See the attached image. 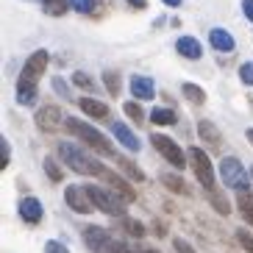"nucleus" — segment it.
<instances>
[{
	"instance_id": "f257e3e1",
	"label": "nucleus",
	"mask_w": 253,
	"mask_h": 253,
	"mask_svg": "<svg viewBox=\"0 0 253 253\" xmlns=\"http://www.w3.org/2000/svg\"><path fill=\"white\" fill-rule=\"evenodd\" d=\"M67 131H70L73 136H78L84 145H89L92 150H97V153H103V156H109V159L114 156L112 142L106 139V136L100 134L97 128H92L89 123H84V120H78V117H70V120H67Z\"/></svg>"
},
{
	"instance_id": "f03ea898",
	"label": "nucleus",
	"mask_w": 253,
	"mask_h": 253,
	"mask_svg": "<svg viewBox=\"0 0 253 253\" xmlns=\"http://www.w3.org/2000/svg\"><path fill=\"white\" fill-rule=\"evenodd\" d=\"M59 156H61V162L67 164L70 170H75L78 175H95L97 167H100V162L92 159L86 150H81L75 142H61L59 145Z\"/></svg>"
},
{
	"instance_id": "7ed1b4c3",
	"label": "nucleus",
	"mask_w": 253,
	"mask_h": 253,
	"mask_svg": "<svg viewBox=\"0 0 253 253\" xmlns=\"http://www.w3.org/2000/svg\"><path fill=\"white\" fill-rule=\"evenodd\" d=\"M86 192H89L95 209H100V211H106V214H112V217H123V214H126L123 195H114V192H109V189H103V186H97V184H89V186H86Z\"/></svg>"
},
{
	"instance_id": "20e7f679",
	"label": "nucleus",
	"mask_w": 253,
	"mask_h": 253,
	"mask_svg": "<svg viewBox=\"0 0 253 253\" xmlns=\"http://www.w3.org/2000/svg\"><path fill=\"white\" fill-rule=\"evenodd\" d=\"M220 178L225 181V186L237 189V192H245L251 189V178H248V170L242 167V162L234 156H225L220 162Z\"/></svg>"
},
{
	"instance_id": "39448f33",
	"label": "nucleus",
	"mask_w": 253,
	"mask_h": 253,
	"mask_svg": "<svg viewBox=\"0 0 253 253\" xmlns=\"http://www.w3.org/2000/svg\"><path fill=\"white\" fill-rule=\"evenodd\" d=\"M150 142H153V148L159 150V153H162L164 159H167V162L172 164V167H175V170H184L186 167V153L184 150L178 148V145H175V142L170 139V136H164V134H153L150 136Z\"/></svg>"
},
{
	"instance_id": "423d86ee",
	"label": "nucleus",
	"mask_w": 253,
	"mask_h": 253,
	"mask_svg": "<svg viewBox=\"0 0 253 253\" xmlns=\"http://www.w3.org/2000/svg\"><path fill=\"white\" fill-rule=\"evenodd\" d=\"M189 164H192V170H195V178L206 186V192H209V189H214V170H211V159H209L201 148H189Z\"/></svg>"
},
{
	"instance_id": "0eeeda50",
	"label": "nucleus",
	"mask_w": 253,
	"mask_h": 253,
	"mask_svg": "<svg viewBox=\"0 0 253 253\" xmlns=\"http://www.w3.org/2000/svg\"><path fill=\"white\" fill-rule=\"evenodd\" d=\"M64 201H67V206L73 209V211H78V214H89L92 209H95L89 192H86V186H67V189H64Z\"/></svg>"
},
{
	"instance_id": "6e6552de",
	"label": "nucleus",
	"mask_w": 253,
	"mask_h": 253,
	"mask_svg": "<svg viewBox=\"0 0 253 253\" xmlns=\"http://www.w3.org/2000/svg\"><path fill=\"white\" fill-rule=\"evenodd\" d=\"M47 61H50V53L47 50H37L34 56H28V61H25L23 73H20V78H25V81H34L37 84L39 78H42V73L47 70Z\"/></svg>"
},
{
	"instance_id": "1a4fd4ad",
	"label": "nucleus",
	"mask_w": 253,
	"mask_h": 253,
	"mask_svg": "<svg viewBox=\"0 0 253 253\" xmlns=\"http://www.w3.org/2000/svg\"><path fill=\"white\" fill-rule=\"evenodd\" d=\"M95 178H103L106 184L112 186V189H117V192L123 195L126 201H134V198H136V192H134V189H131V184H128V181L123 178V175H117V172H112V170H109V167H106V164H100V167H97Z\"/></svg>"
},
{
	"instance_id": "9d476101",
	"label": "nucleus",
	"mask_w": 253,
	"mask_h": 253,
	"mask_svg": "<svg viewBox=\"0 0 253 253\" xmlns=\"http://www.w3.org/2000/svg\"><path fill=\"white\" fill-rule=\"evenodd\" d=\"M34 123H37L39 131H45V134H50V131H56L61 123V109L59 106H42L37 114H34Z\"/></svg>"
},
{
	"instance_id": "9b49d317",
	"label": "nucleus",
	"mask_w": 253,
	"mask_h": 253,
	"mask_svg": "<svg viewBox=\"0 0 253 253\" xmlns=\"http://www.w3.org/2000/svg\"><path fill=\"white\" fill-rule=\"evenodd\" d=\"M128 86H131V95H134L136 100H153V95H156V84H153V78H148V75H134Z\"/></svg>"
},
{
	"instance_id": "f8f14e48",
	"label": "nucleus",
	"mask_w": 253,
	"mask_h": 253,
	"mask_svg": "<svg viewBox=\"0 0 253 253\" xmlns=\"http://www.w3.org/2000/svg\"><path fill=\"white\" fill-rule=\"evenodd\" d=\"M112 134L117 136V142H120L126 150H131V153H136V150L142 148V142L136 139V134L126 126V123H112Z\"/></svg>"
},
{
	"instance_id": "ddd939ff",
	"label": "nucleus",
	"mask_w": 253,
	"mask_h": 253,
	"mask_svg": "<svg viewBox=\"0 0 253 253\" xmlns=\"http://www.w3.org/2000/svg\"><path fill=\"white\" fill-rule=\"evenodd\" d=\"M17 211H20V217H23L25 223H31V225H37L39 220H42V203L37 201V198H23V201L17 203Z\"/></svg>"
},
{
	"instance_id": "4468645a",
	"label": "nucleus",
	"mask_w": 253,
	"mask_h": 253,
	"mask_svg": "<svg viewBox=\"0 0 253 253\" xmlns=\"http://www.w3.org/2000/svg\"><path fill=\"white\" fill-rule=\"evenodd\" d=\"M209 42H211V47L220 50V53H231L234 47H237L234 37H231L225 28H211V31H209Z\"/></svg>"
},
{
	"instance_id": "2eb2a0df",
	"label": "nucleus",
	"mask_w": 253,
	"mask_h": 253,
	"mask_svg": "<svg viewBox=\"0 0 253 253\" xmlns=\"http://www.w3.org/2000/svg\"><path fill=\"white\" fill-rule=\"evenodd\" d=\"M39 97V89L34 81H25V78H20L17 81V103L20 106H34Z\"/></svg>"
},
{
	"instance_id": "dca6fc26",
	"label": "nucleus",
	"mask_w": 253,
	"mask_h": 253,
	"mask_svg": "<svg viewBox=\"0 0 253 253\" xmlns=\"http://www.w3.org/2000/svg\"><path fill=\"white\" fill-rule=\"evenodd\" d=\"M175 50H178L184 59H192V61H198L203 56V47L195 37H181L178 42H175Z\"/></svg>"
},
{
	"instance_id": "f3484780",
	"label": "nucleus",
	"mask_w": 253,
	"mask_h": 253,
	"mask_svg": "<svg viewBox=\"0 0 253 253\" xmlns=\"http://www.w3.org/2000/svg\"><path fill=\"white\" fill-rule=\"evenodd\" d=\"M78 109H81L84 114L95 117V120H106V117H109V106L100 103V100H95V97H81V100H78Z\"/></svg>"
},
{
	"instance_id": "a211bd4d",
	"label": "nucleus",
	"mask_w": 253,
	"mask_h": 253,
	"mask_svg": "<svg viewBox=\"0 0 253 253\" xmlns=\"http://www.w3.org/2000/svg\"><path fill=\"white\" fill-rule=\"evenodd\" d=\"M150 123L153 126H175L178 123V114L172 112V109H167V106H156L150 112Z\"/></svg>"
},
{
	"instance_id": "6ab92c4d",
	"label": "nucleus",
	"mask_w": 253,
	"mask_h": 253,
	"mask_svg": "<svg viewBox=\"0 0 253 253\" xmlns=\"http://www.w3.org/2000/svg\"><path fill=\"white\" fill-rule=\"evenodd\" d=\"M237 209H239V214L245 217V223L253 225V192L251 189L237 192Z\"/></svg>"
},
{
	"instance_id": "aec40b11",
	"label": "nucleus",
	"mask_w": 253,
	"mask_h": 253,
	"mask_svg": "<svg viewBox=\"0 0 253 253\" xmlns=\"http://www.w3.org/2000/svg\"><path fill=\"white\" fill-rule=\"evenodd\" d=\"M198 131H201V139L209 142L211 148H217V145H220V134H217V128L211 126L209 120H201V123H198Z\"/></svg>"
},
{
	"instance_id": "412c9836",
	"label": "nucleus",
	"mask_w": 253,
	"mask_h": 253,
	"mask_svg": "<svg viewBox=\"0 0 253 253\" xmlns=\"http://www.w3.org/2000/svg\"><path fill=\"white\" fill-rule=\"evenodd\" d=\"M181 92H184V97L189 100V103H195V106L206 103V92H203L198 84H184V86H181Z\"/></svg>"
},
{
	"instance_id": "4be33fe9",
	"label": "nucleus",
	"mask_w": 253,
	"mask_h": 253,
	"mask_svg": "<svg viewBox=\"0 0 253 253\" xmlns=\"http://www.w3.org/2000/svg\"><path fill=\"white\" fill-rule=\"evenodd\" d=\"M100 78H103V84H106V89H109V95L112 97H117L120 92V75H117V70H103V75H100Z\"/></svg>"
},
{
	"instance_id": "5701e85b",
	"label": "nucleus",
	"mask_w": 253,
	"mask_h": 253,
	"mask_svg": "<svg viewBox=\"0 0 253 253\" xmlns=\"http://www.w3.org/2000/svg\"><path fill=\"white\" fill-rule=\"evenodd\" d=\"M42 8H45V14H50V17H61L70 8V0H42Z\"/></svg>"
},
{
	"instance_id": "b1692460",
	"label": "nucleus",
	"mask_w": 253,
	"mask_h": 253,
	"mask_svg": "<svg viewBox=\"0 0 253 253\" xmlns=\"http://www.w3.org/2000/svg\"><path fill=\"white\" fill-rule=\"evenodd\" d=\"M117 164H120V170L126 172V175H128L131 181H145V172H142L139 167H136V164H131L128 159H117Z\"/></svg>"
},
{
	"instance_id": "393cba45",
	"label": "nucleus",
	"mask_w": 253,
	"mask_h": 253,
	"mask_svg": "<svg viewBox=\"0 0 253 253\" xmlns=\"http://www.w3.org/2000/svg\"><path fill=\"white\" fill-rule=\"evenodd\" d=\"M206 195H209V201H211V206H214L220 214H228V211H231V206H228V201H225V195H223V192H217V189H209Z\"/></svg>"
},
{
	"instance_id": "a878e982",
	"label": "nucleus",
	"mask_w": 253,
	"mask_h": 253,
	"mask_svg": "<svg viewBox=\"0 0 253 253\" xmlns=\"http://www.w3.org/2000/svg\"><path fill=\"white\" fill-rule=\"evenodd\" d=\"M123 112H126L128 117L134 120L136 126H142V123H145V112H142V109H139V103H136V100H128V103L123 106Z\"/></svg>"
},
{
	"instance_id": "bb28decb",
	"label": "nucleus",
	"mask_w": 253,
	"mask_h": 253,
	"mask_svg": "<svg viewBox=\"0 0 253 253\" xmlns=\"http://www.w3.org/2000/svg\"><path fill=\"white\" fill-rule=\"evenodd\" d=\"M45 172H47V178L56 181V184H59V181H64V172H61V167L56 164V159H50V156L45 159Z\"/></svg>"
},
{
	"instance_id": "cd10ccee",
	"label": "nucleus",
	"mask_w": 253,
	"mask_h": 253,
	"mask_svg": "<svg viewBox=\"0 0 253 253\" xmlns=\"http://www.w3.org/2000/svg\"><path fill=\"white\" fill-rule=\"evenodd\" d=\"M162 181H164L167 189H172V192H178V195H186V186L181 184V175H167V172H164Z\"/></svg>"
},
{
	"instance_id": "c85d7f7f",
	"label": "nucleus",
	"mask_w": 253,
	"mask_h": 253,
	"mask_svg": "<svg viewBox=\"0 0 253 253\" xmlns=\"http://www.w3.org/2000/svg\"><path fill=\"white\" fill-rule=\"evenodd\" d=\"M97 0H70V8H75L78 14H92Z\"/></svg>"
},
{
	"instance_id": "c756f323",
	"label": "nucleus",
	"mask_w": 253,
	"mask_h": 253,
	"mask_svg": "<svg viewBox=\"0 0 253 253\" xmlns=\"http://www.w3.org/2000/svg\"><path fill=\"white\" fill-rule=\"evenodd\" d=\"M73 84H75V86H81V89H86V92H95V84H92V78L86 73H78V70H75V73H73Z\"/></svg>"
},
{
	"instance_id": "7c9ffc66",
	"label": "nucleus",
	"mask_w": 253,
	"mask_h": 253,
	"mask_svg": "<svg viewBox=\"0 0 253 253\" xmlns=\"http://www.w3.org/2000/svg\"><path fill=\"white\" fill-rule=\"evenodd\" d=\"M237 242L245 248L248 253H253V234H248L245 228H239V231H237Z\"/></svg>"
},
{
	"instance_id": "2f4dec72",
	"label": "nucleus",
	"mask_w": 253,
	"mask_h": 253,
	"mask_svg": "<svg viewBox=\"0 0 253 253\" xmlns=\"http://www.w3.org/2000/svg\"><path fill=\"white\" fill-rule=\"evenodd\" d=\"M239 78H242V84L253 86V61H245V64L239 67Z\"/></svg>"
},
{
	"instance_id": "473e14b6",
	"label": "nucleus",
	"mask_w": 253,
	"mask_h": 253,
	"mask_svg": "<svg viewBox=\"0 0 253 253\" xmlns=\"http://www.w3.org/2000/svg\"><path fill=\"white\" fill-rule=\"evenodd\" d=\"M123 225L128 228V234H131V237H142V234H145V225L136 223V220H123Z\"/></svg>"
},
{
	"instance_id": "72a5a7b5",
	"label": "nucleus",
	"mask_w": 253,
	"mask_h": 253,
	"mask_svg": "<svg viewBox=\"0 0 253 253\" xmlns=\"http://www.w3.org/2000/svg\"><path fill=\"white\" fill-rule=\"evenodd\" d=\"M0 153H3V159H0V167L6 170V167H8V162H11V150H8V139H6V136L0 139Z\"/></svg>"
},
{
	"instance_id": "f704fd0d",
	"label": "nucleus",
	"mask_w": 253,
	"mask_h": 253,
	"mask_svg": "<svg viewBox=\"0 0 253 253\" xmlns=\"http://www.w3.org/2000/svg\"><path fill=\"white\" fill-rule=\"evenodd\" d=\"M45 253H70V251H67L64 245H61V242H56V239H50V242L45 245Z\"/></svg>"
},
{
	"instance_id": "c9c22d12",
	"label": "nucleus",
	"mask_w": 253,
	"mask_h": 253,
	"mask_svg": "<svg viewBox=\"0 0 253 253\" xmlns=\"http://www.w3.org/2000/svg\"><path fill=\"white\" fill-rule=\"evenodd\" d=\"M172 245H175V251H178V253H195V251H192V245H186V242H184L181 237L172 239Z\"/></svg>"
},
{
	"instance_id": "e433bc0d",
	"label": "nucleus",
	"mask_w": 253,
	"mask_h": 253,
	"mask_svg": "<svg viewBox=\"0 0 253 253\" xmlns=\"http://www.w3.org/2000/svg\"><path fill=\"white\" fill-rule=\"evenodd\" d=\"M53 89H56V92H61L64 97H70V92H67V84L61 81V78H53Z\"/></svg>"
},
{
	"instance_id": "4c0bfd02",
	"label": "nucleus",
	"mask_w": 253,
	"mask_h": 253,
	"mask_svg": "<svg viewBox=\"0 0 253 253\" xmlns=\"http://www.w3.org/2000/svg\"><path fill=\"white\" fill-rule=\"evenodd\" d=\"M242 11H245V17L253 23V0H242Z\"/></svg>"
},
{
	"instance_id": "58836bf2",
	"label": "nucleus",
	"mask_w": 253,
	"mask_h": 253,
	"mask_svg": "<svg viewBox=\"0 0 253 253\" xmlns=\"http://www.w3.org/2000/svg\"><path fill=\"white\" fill-rule=\"evenodd\" d=\"M134 8H148V0H128Z\"/></svg>"
},
{
	"instance_id": "ea45409f",
	"label": "nucleus",
	"mask_w": 253,
	"mask_h": 253,
	"mask_svg": "<svg viewBox=\"0 0 253 253\" xmlns=\"http://www.w3.org/2000/svg\"><path fill=\"white\" fill-rule=\"evenodd\" d=\"M164 3H167V6H170V8H178L181 3H184V0H164Z\"/></svg>"
},
{
	"instance_id": "a19ab883",
	"label": "nucleus",
	"mask_w": 253,
	"mask_h": 253,
	"mask_svg": "<svg viewBox=\"0 0 253 253\" xmlns=\"http://www.w3.org/2000/svg\"><path fill=\"white\" fill-rule=\"evenodd\" d=\"M136 253H159V251H153V248H136Z\"/></svg>"
},
{
	"instance_id": "79ce46f5",
	"label": "nucleus",
	"mask_w": 253,
	"mask_h": 253,
	"mask_svg": "<svg viewBox=\"0 0 253 253\" xmlns=\"http://www.w3.org/2000/svg\"><path fill=\"white\" fill-rule=\"evenodd\" d=\"M245 136H248V142L253 145V128H248V134H245Z\"/></svg>"
}]
</instances>
